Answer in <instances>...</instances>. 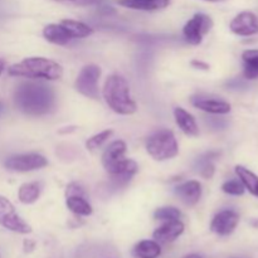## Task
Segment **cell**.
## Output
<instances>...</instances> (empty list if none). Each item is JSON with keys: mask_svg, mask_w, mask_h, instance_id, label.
<instances>
[{"mask_svg": "<svg viewBox=\"0 0 258 258\" xmlns=\"http://www.w3.org/2000/svg\"><path fill=\"white\" fill-rule=\"evenodd\" d=\"M14 103L20 112L29 116L47 115L55 106L52 87L35 80L19 83L14 92Z\"/></svg>", "mask_w": 258, "mask_h": 258, "instance_id": "1", "label": "cell"}, {"mask_svg": "<svg viewBox=\"0 0 258 258\" xmlns=\"http://www.w3.org/2000/svg\"><path fill=\"white\" fill-rule=\"evenodd\" d=\"M126 149L127 146L125 141L116 140L105 149L101 156L103 168L111 176V183L115 188L127 185L131 178L138 173L139 166L136 161L125 156Z\"/></svg>", "mask_w": 258, "mask_h": 258, "instance_id": "2", "label": "cell"}, {"mask_svg": "<svg viewBox=\"0 0 258 258\" xmlns=\"http://www.w3.org/2000/svg\"><path fill=\"white\" fill-rule=\"evenodd\" d=\"M8 75L12 77H23L28 80H60L63 67L59 63L45 57H28L22 62L14 63L8 68Z\"/></svg>", "mask_w": 258, "mask_h": 258, "instance_id": "3", "label": "cell"}, {"mask_svg": "<svg viewBox=\"0 0 258 258\" xmlns=\"http://www.w3.org/2000/svg\"><path fill=\"white\" fill-rule=\"evenodd\" d=\"M102 96L105 102L113 112L118 115H134L138 111V105L130 93V85L121 75H111L106 78Z\"/></svg>", "mask_w": 258, "mask_h": 258, "instance_id": "4", "label": "cell"}, {"mask_svg": "<svg viewBox=\"0 0 258 258\" xmlns=\"http://www.w3.org/2000/svg\"><path fill=\"white\" fill-rule=\"evenodd\" d=\"M146 151L156 161L175 158L179 153V146L173 131L161 128L151 134L146 140Z\"/></svg>", "mask_w": 258, "mask_h": 258, "instance_id": "5", "label": "cell"}, {"mask_svg": "<svg viewBox=\"0 0 258 258\" xmlns=\"http://www.w3.org/2000/svg\"><path fill=\"white\" fill-rule=\"evenodd\" d=\"M0 226L18 234H30L32 227L18 214L9 199L0 196Z\"/></svg>", "mask_w": 258, "mask_h": 258, "instance_id": "6", "label": "cell"}, {"mask_svg": "<svg viewBox=\"0 0 258 258\" xmlns=\"http://www.w3.org/2000/svg\"><path fill=\"white\" fill-rule=\"evenodd\" d=\"M101 77V68L96 64H87L81 70L76 78L75 87L78 92L87 98L97 100L98 95V81Z\"/></svg>", "mask_w": 258, "mask_h": 258, "instance_id": "7", "label": "cell"}, {"mask_svg": "<svg viewBox=\"0 0 258 258\" xmlns=\"http://www.w3.org/2000/svg\"><path fill=\"white\" fill-rule=\"evenodd\" d=\"M213 27V20L209 15L197 13L183 28V35L186 42L191 45H199L203 42L204 35L208 34Z\"/></svg>", "mask_w": 258, "mask_h": 258, "instance_id": "8", "label": "cell"}, {"mask_svg": "<svg viewBox=\"0 0 258 258\" xmlns=\"http://www.w3.org/2000/svg\"><path fill=\"white\" fill-rule=\"evenodd\" d=\"M48 165V160L45 156L37 153L30 154H19L13 155L5 160L4 166L9 171L15 173H28V171L39 170Z\"/></svg>", "mask_w": 258, "mask_h": 258, "instance_id": "9", "label": "cell"}, {"mask_svg": "<svg viewBox=\"0 0 258 258\" xmlns=\"http://www.w3.org/2000/svg\"><path fill=\"white\" fill-rule=\"evenodd\" d=\"M239 223V214L234 211H222L213 217L211 222V231L221 237L229 236L236 231Z\"/></svg>", "mask_w": 258, "mask_h": 258, "instance_id": "10", "label": "cell"}, {"mask_svg": "<svg viewBox=\"0 0 258 258\" xmlns=\"http://www.w3.org/2000/svg\"><path fill=\"white\" fill-rule=\"evenodd\" d=\"M231 32L241 37H251L258 33V18L251 12H242L232 19Z\"/></svg>", "mask_w": 258, "mask_h": 258, "instance_id": "11", "label": "cell"}, {"mask_svg": "<svg viewBox=\"0 0 258 258\" xmlns=\"http://www.w3.org/2000/svg\"><path fill=\"white\" fill-rule=\"evenodd\" d=\"M184 229H185V226L180 219L163 222V224L154 231L153 238L159 244L173 243L184 233Z\"/></svg>", "mask_w": 258, "mask_h": 258, "instance_id": "12", "label": "cell"}, {"mask_svg": "<svg viewBox=\"0 0 258 258\" xmlns=\"http://www.w3.org/2000/svg\"><path fill=\"white\" fill-rule=\"evenodd\" d=\"M190 102L196 108H199L207 113H212V115H227L232 110L231 105L226 101L204 97V96H193L190 98Z\"/></svg>", "mask_w": 258, "mask_h": 258, "instance_id": "13", "label": "cell"}, {"mask_svg": "<svg viewBox=\"0 0 258 258\" xmlns=\"http://www.w3.org/2000/svg\"><path fill=\"white\" fill-rule=\"evenodd\" d=\"M175 194L181 203L188 207H193L202 198V184L197 180H189L175 186Z\"/></svg>", "mask_w": 258, "mask_h": 258, "instance_id": "14", "label": "cell"}, {"mask_svg": "<svg viewBox=\"0 0 258 258\" xmlns=\"http://www.w3.org/2000/svg\"><path fill=\"white\" fill-rule=\"evenodd\" d=\"M174 117H175L176 125L186 136L196 138L199 135V127L197 125L196 118L188 111L184 110L183 107H176L174 110Z\"/></svg>", "mask_w": 258, "mask_h": 258, "instance_id": "15", "label": "cell"}, {"mask_svg": "<svg viewBox=\"0 0 258 258\" xmlns=\"http://www.w3.org/2000/svg\"><path fill=\"white\" fill-rule=\"evenodd\" d=\"M43 37L47 42L57 45H66L72 40V37L68 33V30L60 23H58V24L52 23V24L45 25L44 29H43Z\"/></svg>", "mask_w": 258, "mask_h": 258, "instance_id": "16", "label": "cell"}, {"mask_svg": "<svg viewBox=\"0 0 258 258\" xmlns=\"http://www.w3.org/2000/svg\"><path fill=\"white\" fill-rule=\"evenodd\" d=\"M118 5L127 9L143 10V12H155L169 7L170 0H118Z\"/></svg>", "mask_w": 258, "mask_h": 258, "instance_id": "17", "label": "cell"}, {"mask_svg": "<svg viewBox=\"0 0 258 258\" xmlns=\"http://www.w3.org/2000/svg\"><path fill=\"white\" fill-rule=\"evenodd\" d=\"M133 254L135 258H159L161 254V244L155 239H143L135 244Z\"/></svg>", "mask_w": 258, "mask_h": 258, "instance_id": "18", "label": "cell"}, {"mask_svg": "<svg viewBox=\"0 0 258 258\" xmlns=\"http://www.w3.org/2000/svg\"><path fill=\"white\" fill-rule=\"evenodd\" d=\"M42 193V184L38 181L24 183L19 186L18 190V199L23 204H33L39 199Z\"/></svg>", "mask_w": 258, "mask_h": 258, "instance_id": "19", "label": "cell"}, {"mask_svg": "<svg viewBox=\"0 0 258 258\" xmlns=\"http://www.w3.org/2000/svg\"><path fill=\"white\" fill-rule=\"evenodd\" d=\"M66 206L68 211L80 217H88L93 213V208L86 197H66Z\"/></svg>", "mask_w": 258, "mask_h": 258, "instance_id": "20", "label": "cell"}, {"mask_svg": "<svg viewBox=\"0 0 258 258\" xmlns=\"http://www.w3.org/2000/svg\"><path fill=\"white\" fill-rule=\"evenodd\" d=\"M243 76L247 80L258 78V49H247L242 53Z\"/></svg>", "mask_w": 258, "mask_h": 258, "instance_id": "21", "label": "cell"}, {"mask_svg": "<svg viewBox=\"0 0 258 258\" xmlns=\"http://www.w3.org/2000/svg\"><path fill=\"white\" fill-rule=\"evenodd\" d=\"M234 171H236L237 176H238L239 180L242 181L244 188H246L252 196L257 197L258 198V175H256L253 171H251L249 169L244 168V166L242 165H237Z\"/></svg>", "mask_w": 258, "mask_h": 258, "instance_id": "22", "label": "cell"}, {"mask_svg": "<svg viewBox=\"0 0 258 258\" xmlns=\"http://www.w3.org/2000/svg\"><path fill=\"white\" fill-rule=\"evenodd\" d=\"M60 24L68 30V33L71 34L72 39H81V38L90 37L93 33V29L90 25L85 24L82 22H78V20L73 19H63L60 22Z\"/></svg>", "mask_w": 258, "mask_h": 258, "instance_id": "23", "label": "cell"}, {"mask_svg": "<svg viewBox=\"0 0 258 258\" xmlns=\"http://www.w3.org/2000/svg\"><path fill=\"white\" fill-rule=\"evenodd\" d=\"M216 153L207 154L206 158H201L198 160V166H199V174H201L203 178L206 179H212L213 178L214 173H216V166L212 163V159L216 156Z\"/></svg>", "mask_w": 258, "mask_h": 258, "instance_id": "24", "label": "cell"}, {"mask_svg": "<svg viewBox=\"0 0 258 258\" xmlns=\"http://www.w3.org/2000/svg\"><path fill=\"white\" fill-rule=\"evenodd\" d=\"M154 218L160 222L175 221L181 218V212L175 207H161L154 212Z\"/></svg>", "mask_w": 258, "mask_h": 258, "instance_id": "25", "label": "cell"}, {"mask_svg": "<svg viewBox=\"0 0 258 258\" xmlns=\"http://www.w3.org/2000/svg\"><path fill=\"white\" fill-rule=\"evenodd\" d=\"M112 134H113V131L108 128V130H103V131H101V133L96 134V135L91 136V138L86 141V148L91 151L101 148V146H102L103 144H105L106 141L111 138V136H112Z\"/></svg>", "mask_w": 258, "mask_h": 258, "instance_id": "26", "label": "cell"}, {"mask_svg": "<svg viewBox=\"0 0 258 258\" xmlns=\"http://www.w3.org/2000/svg\"><path fill=\"white\" fill-rule=\"evenodd\" d=\"M222 190L226 194H229V196H243L246 188L243 186L241 180H236V179H232V180L226 181L222 185Z\"/></svg>", "mask_w": 258, "mask_h": 258, "instance_id": "27", "label": "cell"}, {"mask_svg": "<svg viewBox=\"0 0 258 258\" xmlns=\"http://www.w3.org/2000/svg\"><path fill=\"white\" fill-rule=\"evenodd\" d=\"M60 4L76 5V7H93V5H102L106 0H52Z\"/></svg>", "mask_w": 258, "mask_h": 258, "instance_id": "28", "label": "cell"}, {"mask_svg": "<svg viewBox=\"0 0 258 258\" xmlns=\"http://www.w3.org/2000/svg\"><path fill=\"white\" fill-rule=\"evenodd\" d=\"M86 197V191L80 184L77 183H71L67 185V189H66V197Z\"/></svg>", "mask_w": 258, "mask_h": 258, "instance_id": "29", "label": "cell"}, {"mask_svg": "<svg viewBox=\"0 0 258 258\" xmlns=\"http://www.w3.org/2000/svg\"><path fill=\"white\" fill-rule=\"evenodd\" d=\"M35 247H37V243L33 239H24V242H23V251H24V253H32L35 249Z\"/></svg>", "mask_w": 258, "mask_h": 258, "instance_id": "30", "label": "cell"}, {"mask_svg": "<svg viewBox=\"0 0 258 258\" xmlns=\"http://www.w3.org/2000/svg\"><path fill=\"white\" fill-rule=\"evenodd\" d=\"M191 66H193V67H196V68H198V70H204V71L209 70V66L207 64V63L202 62V60H198V59L191 60Z\"/></svg>", "mask_w": 258, "mask_h": 258, "instance_id": "31", "label": "cell"}, {"mask_svg": "<svg viewBox=\"0 0 258 258\" xmlns=\"http://www.w3.org/2000/svg\"><path fill=\"white\" fill-rule=\"evenodd\" d=\"M5 68H7L5 67V60L3 59V58H0V76L3 75V72L5 71Z\"/></svg>", "mask_w": 258, "mask_h": 258, "instance_id": "32", "label": "cell"}, {"mask_svg": "<svg viewBox=\"0 0 258 258\" xmlns=\"http://www.w3.org/2000/svg\"><path fill=\"white\" fill-rule=\"evenodd\" d=\"M203 2H209V3H218V2H223V0H203Z\"/></svg>", "mask_w": 258, "mask_h": 258, "instance_id": "33", "label": "cell"}, {"mask_svg": "<svg viewBox=\"0 0 258 258\" xmlns=\"http://www.w3.org/2000/svg\"><path fill=\"white\" fill-rule=\"evenodd\" d=\"M0 258H2V254H0Z\"/></svg>", "mask_w": 258, "mask_h": 258, "instance_id": "34", "label": "cell"}]
</instances>
